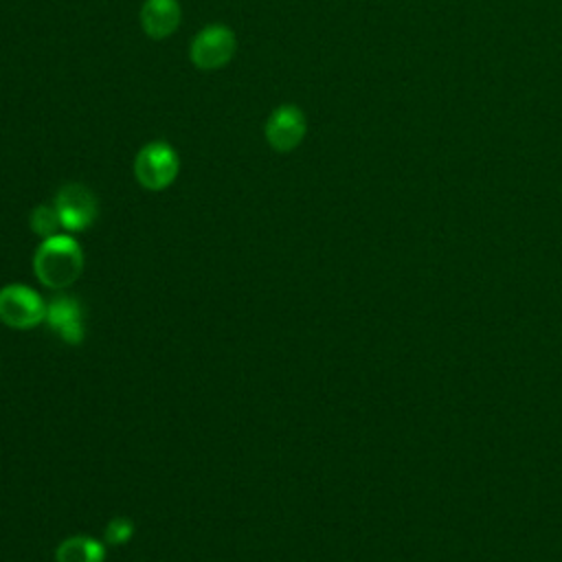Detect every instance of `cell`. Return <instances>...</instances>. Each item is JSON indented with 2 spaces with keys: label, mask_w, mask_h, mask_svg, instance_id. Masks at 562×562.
<instances>
[{
  "label": "cell",
  "mask_w": 562,
  "mask_h": 562,
  "mask_svg": "<svg viewBox=\"0 0 562 562\" xmlns=\"http://www.w3.org/2000/svg\"><path fill=\"white\" fill-rule=\"evenodd\" d=\"M46 323L68 345H79L86 336L83 310L72 296H55L46 303Z\"/></svg>",
  "instance_id": "obj_7"
},
{
  "label": "cell",
  "mask_w": 562,
  "mask_h": 562,
  "mask_svg": "<svg viewBox=\"0 0 562 562\" xmlns=\"http://www.w3.org/2000/svg\"><path fill=\"white\" fill-rule=\"evenodd\" d=\"M29 224H31L33 233L40 235L42 239L57 235L59 228H61V222H59V215H57L55 206H48V204L35 206L29 215Z\"/></svg>",
  "instance_id": "obj_10"
},
{
  "label": "cell",
  "mask_w": 562,
  "mask_h": 562,
  "mask_svg": "<svg viewBox=\"0 0 562 562\" xmlns=\"http://www.w3.org/2000/svg\"><path fill=\"white\" fill-rule=\"evenodd\" d=\"M180 169V160L176 149L165 140H154L140 147L134 158V176L138 184L147 191L167 189Z\"/></svg>",
  "instance_id": "obj_2"
},
{
  "label": "cell",
  "mask_w": 562,
  "mask_h": 562,
  "mask_svg": "<svg viewBox=\"0 0 562 562\" xmlns=\"http://www.w3.org/2000/svg\"><path fill=\"white\" fill-rule=\"evenodd\" d=\"M33 270L37 281L48 290H66L81 277L83 250L75 237L57 233L37 246Z\"/></svg>",
  "instance_id": "obj_1"
},
{
  "label": "cell",
  "mask_w": 562,
  "mask_h": 562,
  "mask_svg": "<svg viewBox=\"0 0 562 562\" xmlns=\"http://www.w3.org/2000/svg\"><path fill=\"white\" fill-rule=\"evenodd\" d=\"M46 321L44 299L29 285L9 283L0 288V323L11 329H33Z\"/></svg>",
  "instance_id": "obj_3"
},
{
  "label": "cell",
  "mask_w": 562,
  "mask_h": 562,
  "mask_svg": "<svg viewBox=\"0 0 562 562\" xmlns=\"http://www.w3.org/2000/svg\"><path fill=\"white\" fill-rule=\"evenodd\" d=\"M105 542L108 544H125L132 536H134V522L127 518V516H116V518H110V522L105 525Z\"/></svg>",
  "instance_id": "obj_11"
},
{
  "label": "cell",
  "mask_w": 562,
  "mask_h": 562,
  "mask_svg": "<svg viewBox=\"0 0 562 562\" xmlns=\"http://www.w3.org/2000/svg\"><path fill=\"white\" fill-rule=\"evenodd\" d=\"M307 132V121L294 103L279 105L266 121V140L274 151H292L301 145Z\"/></svg>",
  "instance_id": "obj_6"
},
{
  "label": "cell",
  "mask_w": 562,
  "mask_h": 562,
  "mask_svg": "<svg viewBox=\"0 0 562 562\" xmlns=\"http://www.w3.org/2000/svg\"><path fill=\"white\" fill-rule=\"evenodd\" d=\"M53 206L59 215L61 228L66 231H86L99 215L94 193L81 182H66L57 191Z\"/></svg>",
  "instance_id": "obj_4"
},
{
  "label": "cell",
  "mask_w": 562,
  "mask_h": 562,
  "mask_svg": "<svg viewBox=\"0 0 562 562\" xmlns=\"http://www.w3.org/2000/svg\"><path fill=\"white\" fill-rule=\"evenodd\" d=\"M235 48L237 40L228 26L209 24L191 42V61L200 70H217L233 59Z\"/></svg>",
  "instance_id": "obj_5"
},
{
  "label": "cell",
  "mask_w": 562,
  "mask_h": 562,
  "mask_svg": "<svg viewBox=\"0 0 562 562\" xmlns=\"http://www.w3.org/2000/svg\"><path fill=\"white\" fill-rule=\"evenodd\" d=\"M55 562H105V547L83 533L68 536L57 544Z\"/></svg>",
  "instance_id": "obj_9"
},
{
  "label": "cell",
  "mask_w": 562,
  "mask_h": 562,
  "mask_svg": "<svg viewBox=\"0 0 562 562\" xmlns=\"http://www.w3.org/2000/svg\"><path fill=\"white\" fill-rule=\"evenodd\" d=\"M182 9L178 0H145L140 7V24L147 37L165 40L180 26Z\"/></svg>",
  "instance_id": "obj_8"
}]
</instances>
